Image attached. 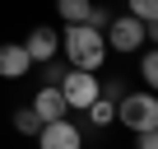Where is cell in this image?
Returning a JSON list of instances; mask_svg holds the SVG:
<instances>
[{
    "label": "cell",
    "instance_id": "cell-1",
    "mask_svg": "<svg viewBox=\"0 0 158 149\" xmlns=\"http://www.w3.org/2000/svg\"><path fill=\"white\" fill-rule=\"evenodd\" d=\"M60 51H65V61L74 65V70H102L107 65V37H102V28H93V23H65V33H60Z\"/></svg>",
    "mask_w": 158,
    "mask_h": 149
},
{
    "label": "cell",
    "instance_id": "cell-2",
    "mask_svg": "<svg viewBox=\"0 0 158 149\" xmlns=\"http://www.w3.org/2000/svg\"><path fill=\"white\" fill-rule=\"evenodd\" d=\"M116 126H126L130 135L153 130V126H158V93H149V89L121 93V98H116Z\"/></svg>",
    "mask_w": 158,
    "mask_h": 149
},
{
    "label": "cell",
    "instance_id": "cell-3",
    "mask_svg": "<svg viewBox=\"0 0 158 149\" xmlns=\"http://www.w3.org/2000/svg\"><path fill=\"white\" fill-rule=\"evenodd\" d=\"M98 84H102V79H98L93 70H74V65L56 79V89H60V98H65V107H70V112H84V107L98 98Z\"/></svg>",
    "mask_w": 158,
    "mask_h": 149
},
{
    "label": "cell",
    "instance_id": "cell-4",
    "mask_svg": "<svg viewBox=\"0 0 158 149\" xmlns=\"http://www.w3.org/2000/svg\"><path fill=\"white\" fill-rule=\"evenodd\" d=\"M102 37H107V51L135 56V51L144 47V23H139L135 14H121V19H112V23L102 28Z\"/></svg>",
    "mask_w": 158,
    "mask_h": 149
},
{
    "label": "cell",
    "instance_id": "cell-5",
    "mask_svg": "<svg viewBox=\"0 0 158 149\" xmlns=\"http://www.w3.org/2000/svg\"><path fill=\"white\" fill-rule=\"evenodd\" d=\"M37 149H84V135H79V126L74 121H42V130H37Z\"/></svg>",
    "mask_w": 158,
    "mask_h": 149
},
{
    "label": "cell",
    "instance_id": "cell-6",
    "mask_svg": "<svg viewBox=\"0 0 158 149\" xmlns=\"http://www.w3.org/2000/svg\"><path fill=\"white\" fill-rule=\"evenodd\" d=\"M23 51H28V61H33V65H51V61H56V51H60V33L42 23V28H33V33L23 37Z\"/></svg>",
    "mask_w": 158,
    "mask_h": 149
},
{
    "label": "cell",
    "instance_id": "cell-7",
    "mask_svg": "<svg viewBox=\"0 0 158 149\" xmlns=\"http://www.w3.org/2000/svg\"><path fill=\"white\" fill-rule=\"evenodd\" d=\"M33 70L23 42H0V79H23V74Z\"/></svg>",
    "mask_w": 158,
    "mask_h": 149
},
{
    "label": "cell",
    "instance_id": "cell-8",
    "mask_svg": "<svg viewBox=\"0 0 158 149\" xmlns=\"http://www.w3.org/2000/svg\"><path fill=\"white\" fill-rule=\"evenodd\" d=\"M28 107H33V112H37V117H42V121H60V117H65V112H70V107H65V98H60V89H56V84H42V89H37V93H33V103H28Z\"/></svg>",
    "mask_w": 158,
    "mask_h": 149
},
{
    "label": "cell",
    "instance_id": "cell-9",
    "mask_svg": "<svg viewBox=\"0 0 158 149\" xmlns=\"http://www.w3.org/2000/svg\"><path fill=\"white\" fill-rule=\"evenodd\" d=\"M84 112H89V121H93L98 130H107V126H116V98H102V93H98V98H93V103H89Z\"/></svg>",
    "mask_w": 158,
    "mask_h": 149
},
{
    "label": "cell",
    "instance_id": "cell-10",
    "mask_svg": "<svg viewBox=\"0 0 158 149\" xmlns=\"http://www.w3.org/2000/svg\"><path fill=\"white\" fill-rule=\"evenodd\" d=\"M56 14H60V23H89L93 0H56Z\"/></svg>",
    "mask_w": 158,
    "mask_h": 149
},
{
    "label": "cell",
    "instance_id": "cell-11",
    "mask_svg": "<svg viewBox=\"0 0 158 149\" xmlns=\"http://www.w3.org/2000/svg\"><path fill=\"white\" fill-rule=\"evenodd\" d=\"M139 79L149 93H158V47H139Z\"/></svg>",
    "mask_w": 158,
    "mask_h": 149
},
{
    "label": "cell",
    "instance_id": "cell-12",
    "mask_svg": "<svg viewBox=\"0 0 158 149\" xmlns=\"http://www.w3.org/2000/svg\"><path fill=\"white\" fill-rule=\"evenodd\" d=\"M14 130H19V135H33V140H37V130H42V117H37L33 107H19V112H14Z\"/></svg>",
    "mask_w": 158,
    "mask_h": 149
},
{
    "label": "cell",
    "instance_id": "cell-13",
    "mask_svg": "<svg viewBox=\"0 0 158 149\" xmlns=\"http://www.w3.org/2000/svg\"><path fill=\"white\" fill-rule=\"evenodd\" d=\"M130 14H135L139 23H149V19H158V0H130Z\"/></svg>",
    "mask_w": 158,
    "mask_h": 149
},
{
    "label": "cell",
    "instance_id": "cell-14",
    "mask_svg": "<svg viewBox=\"0 0 158 149\" xmlns=\"http://www.w3.org/2000/svg\"><path fill=\"white\" fill-rule=\"evenodd\" d=\"M135 149H158V126L153 130H139L135 135Z\"/></svg>",
    "mask_w": 158,
    "mask_h": 149
},
{
    "label": "cell",
    "instance_id": "cell-15",
    "mask_svg": "<svg viewBox=\"0 0 158 149\" xmlns=\"http://www.w3.org/2000/svg\"><path fill=\"white\" fill-rule=\"evenodd\" d=\"M144 42H149V47H158V19H149V23H144Z\"/></svg>",
    "mask_w": 158,
    "mask_h": 149
}]
</instances>
